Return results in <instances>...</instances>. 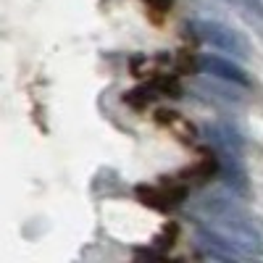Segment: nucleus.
<instances>
[{
  "mask_svg": "<svg viewBox=\"0 0 263 263\" xmlns=\"http://www.w3.org/2000/svg\"><path fill=\"white\" fill-rule=\"evenodd\" d=\"M190 208H192V213H197L203 218L208 229L227 237L245 258L263 253V239H260L255 224L250 221L248 211L234 200V192L232 195L224 190L203 192Z\"/></svg>",
  "mask_w": 263,
  "mask_h": 263,
  "instance_id": "1",
  "label": "nucleus"
},
{
  "mask_svg": "<svg viewBox=\"0 0 263 263\" xmlns=\"http://www.w3.org/2000/svg\"><path fill=\"white\" fill-rule=\"evenodd\" d=\"M205 140L218 158V174L224 177L227 187L237 195H248V171L242 161V137L229 124L205 126Z\"/></svg>",
  "mask_w": 263,
  "mask_h": 263,
  "instance_id": "2",
  "label": "nucleus"
},
{
  "mask_svg": "<svg viewBox=\"0 0 263 263\" xmlns=\"http://www.w3.org/2000/svg\"><path fill=\"white\" fill-rule=\"evenodd\" d=\"M192 32L200 37L205 45L221 50V53H229L232 58H248L250 55V48H248V40L234 32L232 27L221 24V21H192Z\"/></svg>",
  "mask_w": 263,
  "mask_h": 263,
  "instance_id": "3",
  "label": "nucleus"
},
{
  "mask_svg": "<svg viewBox=\"0 0 263 263\" xmlns=\"http://www.w3.org/2000/svg\"><path fill=\"white\" fill-rule=\"evenodd\" d=\"M137 197L156 208V211H171L174 205H179L187 197V187L184 182H158V184H140L137 187Z\"/></svg>",
  "mask_w": 263,
  "mask_h": 263,
  "instance_id": "4",
  "label": "nucleus"
},
{
  "mask_svg": "<svg viewBox=\"0 0 263 263\" xmlns=\"http://www.w3.org/2000/svg\"><path fill=\"white\" fill-rule=\"evenodd\" d=\"M179 95H182V87H179V82L174 77H156V79H150L147 84L137 87V90L126 92L124 103L135 105V108H142V105L158 100V98H179Z\"/></svg>",
  "mask_w": 263,
  "mask_h": 263,
  "instance_id": "5",
  "label": "nucleus"
},
{
  "mask_svg": "<svg viewBox=\"0 0 263 263\" xmlns=\"http://www.w3.org/2000/svg\"><path fill=\"white\" fill-rule=\"evenodd\" d=\"M195 245L211 260H237V258H245L227 237H221L218 232H213L208 227H197L195 229Z\"/></svg>",
  "mask_w": 263,
  "mask_h": 263,
  "instance_id": "6",
  "label": "nucleus"
},
{
  "mask_svg": "<svg viewBox=\"0 0 263 263\" xmlns=\"http://www.w3.org/2000/svg\"><path fill=\"white\" fill-rule=\"evenodd\" d=\"M200 69H203L208 77L227 79V82H234V84H239V87H248V84H250L248 74L239 69V66H234V63L227 61V58H218V55H205V58H200Z\"/></svg>",
  "mask_w": 263,
  "mask_h": 263,
  "instance_id": "7",
  "label": "nucleus"
},
{
  "mask_svg": "<svg viewBox=\"0 0 263 263\" xmlns=\"http://www.w3.org/2000/svg\"><path fill=\"white\" fill-rule=\"evenodd\" d=\"M232 8H237V13H242L250 24L263 27V3L260 0H227Z\"/></svg>",
  "mask_w": 263,
  "mask_h": 263,
  "instance_id": "8",
  "label": "nucleus"
},
{
  "mask_svg": "<svg viewBox=\"0 0 263 263\" xmlns=\"http://www.w3.org/2000/svg\"><path fill=\"white\" fill-rule=\"evenodd\" d=\"M142 3L153 11V13H166L168 8H171V3L174 0H142Z\"/></svg>",
  "mask_w": 263,
  "mask_h": 263,
  "instance_id": "9",
  "label": "nucleus"
}]
</instances>
